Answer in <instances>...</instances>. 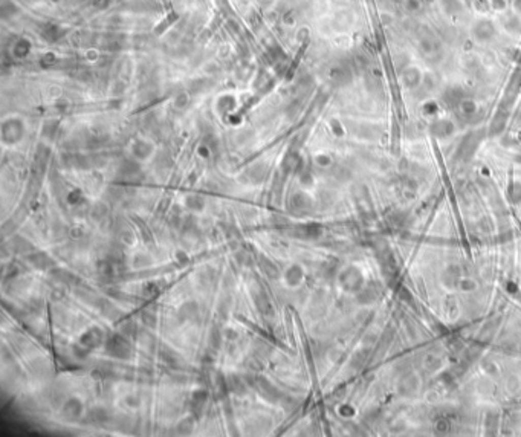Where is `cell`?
<instances>
[{
  "mask_svg": "<svg viewBox=\"0 0 521 437\" xmlns=\"http://www.w3.org/2000/svg\"><path fill=\"white\" fill-rule=\"evenodd\" d=\"M109 352L115 356H126L129 355L130 349L121 336H113L112 341H109Z\"/></svg>",
  "mask_w": 521,
  "mask_h": 437,
  "instance_id": "cell-1",
  "label": "cell"
},
{
  "mask_svg": "<svg viewBox=\"0 0 521 437\" xmlns=\"http://www.w3.org/2000/svg\"><path fill=\"white\" fill-rule=\"evenodd\" d=\"M63 413L69 417V419H72V417H77L80 413H81V403L77 400V399H71L66 405H65V408H63Z\"/></svg>",
  "mask_w": 521,
  "mask_h": 437,
  "instance_id": "cell-2",
  "label": "cell"
}]
</instances>
